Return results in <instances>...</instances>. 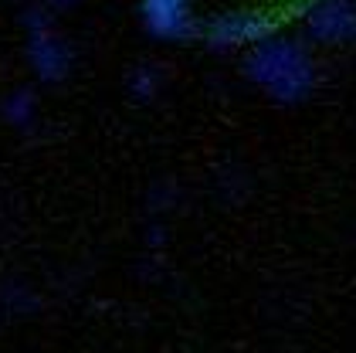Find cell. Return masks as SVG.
Wrapping results in <instances>:
<instances>
[{
    "label": "cell",
    "instance_id": "6da1fadb",
    "mask_svg": "<svg viewBox=\"0 0 356 353\" xmlns=\"http://www.w3.org/2000/svg\"><path fill=\"white\" fill-rule=\"evenodd\" d=\"M248 68H251V79H258L275 99H285V102H296L312 88V61H309V54L302 52L299 45H289V41L261 45L258 52L251 54Z\"/></svg>",
    "mask_w": 356,
    "mask_h": 353
},
{
    "label": "cell",
    "instance_id": "7a4b0ae2",
    "mask_svg": "<svg viewBox=\"0 0 356 353\" xmlns=\"http://www.w3.org/2000/svg\"><path fill=\"white\" fill-rule=\"evenodd\" d=\"M191 0H143V21L163 38H184L191 24Z\"/></svg>",
    "mask_w": 356,
    "mask_h": 353
},
{
    "label": "cell",
    "instance_id": "3957f363",
    "mask_svg": "<svg viewBox=\"0 0 356 353\" xmlns=\"http://www.w3.org/2000/svg\"><path fill=\"white\" fill-rule=\"evenodd\" d=\"M312 31L319 38H356V0H326L312 14Z\"/></svg>",
    "mask_w": 356,
    "mask_h": 353
},
{
    "label": "cell",
    "instance_id": "277c9868",
    "mask_svg": "<svg viewBox=\"0 0 356 353\" xmlns=\"http://www.w3.org/2000/svg\"><path fill=\"white\" fill-rule=\"evenodd\" d=\"M268 27H261L254 17H227V21H220L218 27H214V38L218 41H251V38H258V34H265Z\"/></svg>",
    "mask_w": 356,
    "mask_h": 353
}]
</instances>
